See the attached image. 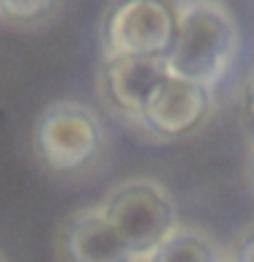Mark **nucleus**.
Segmentation results:
<instances>
[{"label":"nucleus","mask_w":254,"mask_h":262,"mask_svg":"<svg viewBox=\"0 0 254 262\" xmlns=\"http://www.w3.org/2000/svg\"><path fill=\"white\" fill-rule=\"evenodd\" d=\"M178 36V0H112L98 25L101 57L167 60Z\"/></svg>","instance_id":"4"},{"label":"nucleus","mask_w":254,"mask_h":262,"mask_svg":"<svg viewBox=\"0 0 254 262\" xmlns=\"http://www.w3.org/2000/svg\"><path fill=\"white\" fill-rule=\"evenodd\" d=\"M167 77L170 66L159 57H101V63H98V93L118 118L139 126L151 96Z\"/></svg>","instance_id":"6"},{"label":"nucleus","mask_w":254,"mask_h":262,"mask_svg":"<svg viewBox=\"0 0 254 262\" xmlns=\"http://www.w3.org/2000/svg\"><path fill=\"white\" fill-rule=\"evenodd\" d=\"M33 150L55 175H79L104 156V126L93 106L71 98L52 101L33 126Z\"/></svg>","instance_id":"3"},{"label":"nucleus","mask_w":254,"mask_h":262,"mask_svg":"<svg viewBox=\"0 0 254 262\" xmlns=\"http://www.w3.org/2000/svg\"><path fill=\"white\" fill-rule=\"evenodd\" d=\"M142 262H229V254L210 232L192 224H178L167 241Z\"/></svg>","instance_id":"8"},{"label":"nucleus","mask_w":254,"mask_h":262,"mask_svg":"<svg viewBox=\"0 0 254 262\" xmlns=\"http://www.w3.org/2000/svg\"><path fill=\"white\" fill-rule=\"evenodd\" d=\"M249 167H251V180H254V145H251V164Z\"/></svg>","instance_id":"12"},{"label":"nucleus","mask_w":254,"mask_h":262,"mask_svg":"<svg viewBox=\"0 0 254 262\" xmlns=\"http://www.w3.org/2000/svg\"><path fill=\"white\" fill-rule=\"evenodd\" d=\"M238 49V19L221 0H178V36L167 57L170 74L213 90L232 69Z\"/></svg>","instance_id":"1"},{"label":"nucleus","mask_w":254,"mask_h":262,"mask_svg":"<svg viewBox=\"0 0 254 262\" xmlns=\"http://www.w3.org/2000/svg\"><path fill=\"white\" fill-rule=\"evenodd\" d=\"M238 115H241V126L246 131V137L254 145V66L243 77L241 90H238Z\"/></svg>","instance_id":"10"},{"label":"nucleus","mask_w":254,"mask_h":262,"mask_svg":"<svg viewBox=\"0 0 254 262\" xmlns=\"http://www.w3.org/2000/svg\"><path fill=\"white\" fill-rule=\"evenodd\" d=\"M57 262H139L98 205L71 210L55 232Z\"/></svg>","instance_id":"7"},{"label":"nucleus","mask_w":254,"mask_h":262,"mask_svg":"<svg viewBox=\"0 0 254 262\" xmlns=\"http://www.w3.org/2000/svg\"><path fill=\"white\" fill-rule=\"evenodd\" d=\"M0 262H6V257H3V254H0Z\"/></svg>","instance_id":"13"},{"label":"nucleus","mask_w":254,"mask_h":262,"mask_svg":"<svg viewBox=\"0 0 254 262\" xmlns=\"http://www.w3.org/2000/svg\"><path fill=\"white\" fill-rule=\"evenodd\" d=\"M229 262H254V221L246 224L229 249Z\"/></svg>","instance_id":"11"},{"label":"nucleus","mask_w":254,"mask_h":262,"mask_svg":"<svg viewBox=\"0 0 254 262\" xmlns=\"http://www.w3.org/2000/svg\"><path fill=\"white\" fill-rule=\"evenodd\" d=\"M98 208L139 262L159 249L180 224L172 194L153 178H129L112 186Z\"/></svg>","instance_id":"2"},{"label":"nucleus","mask_w":254,"mask_h":262,"mask_svg":"<svg viewBox=\"0 0 254 262\" xmlns=\"http://www.w3.org/2000/svg\"><path fill=\"white\" fill-rule=\"evenodd\" d=\"M60 8V0H0V19L14 25H41Z\"/></svg>","instance_id":"9"},{"label":"nucleus","mask_w":254,"mask_h":262,"mask_svg":"<svg viewBox=\"0 0 254 262\" xmlns=\"http://www.w3.org/2000/svg\"><path fill=\"white\" fill-rule=\"evenodd\" d=\"M213 112V90L170 74L145 106L139 128L153 139L175 142L197 134Z\"/></svg>","instance_id":"5"}]
</instances>
